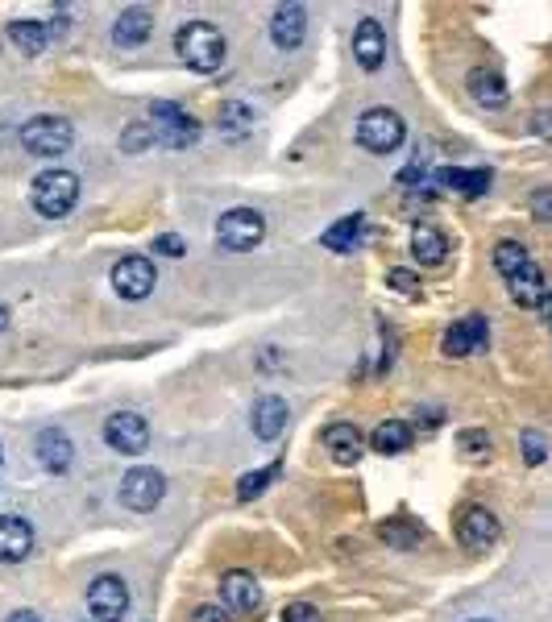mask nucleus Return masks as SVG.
<instances>
[{"label": "nucleus", "instance_id": "28", "mask_svg": "<svg viewBox=\"0 0 552 622\" xmlns=\"http://www.w3.org/2000/svg\"><path fill=\"white\" fill-rule=\"evenodd\" d=\"M9 38L21 54H42L50 42V30L42 21H9Z\"/></svg>", "mask_w": 552, "mask_h": 622}, {"label": "nucleus", "instance_id": "40", "mask_svg": "<svg viewBox=\"0 0 552 622\" xmlns=\"http://www.w3.org/2000/svg\"><path fill=\"white\" fill-rule=\"evenodd\" d=\"M5 622H42V618H38L34 610H13V614H9Z\"/></svg>", "mask_w": 552, "mask_h": 622}, {"label": "nucleus", "instance_id": "42", "mask_svg": "<svg viewBox=\"0 0 552 622\" xmlns=\"http://www.w3.org/2000/svg\"><path fill=\"white\" fill-rule=\"evenodd\" d=\"M474 622H486V618H474Z\"/></svg>", "mask_w": 552, "mask_h": 622}, {"label": "nucleus", "instance_id": "11", "mask_svg": "<svg viewBox=\"0 0 552 622\" xmlns=\"http://www.w3.org/2000/svg\"><path fill=\"white\" fill-rule=\"evenodd\" d=\"M220 598H225V610H237V614H254L262 606V585L254 573L245 569H233L220 577Z\"/></svg>", "mask_w": 552, "mask_h": 622}, {"label": "nucleus", "instance_id": "8", "mask_svg": "<svg viewBox=\"0 0 552 622\" xmlns=\"http://www.w3.org/2000/svg\"><path fill=\"white\" fill-rule=\"evenodd\" d=\"M88 610L96 622H121L129 610V589L117 573H104L88 585Z\"/></svg>", "mask_w": 552, "mask_h": 622}, {"label": "nucleus", "instance_id": "27", "mask_svg": "<svg viewBox=\"0 0 552 622\" xmlns=\"http://www.w3.org/2000/svg\"><path fill=\"white\" fill-rule=\"evenodd\" d=\"M362 229H366V220H362V212H353V216H345V220H337L333 229L324 233V245L333 249V253H349V249H357V241H362Z\"/></svg>", "mask_w": 552, "mask_h": 622}, {"label": "nucleus", "instance_id": "13", "mask_svg": "<svg viewBox=\"0 0 552 622\" xmlns=\"http://www.w3.org/2000/svg\"><path fill=\"white\" fill-rule=\"evenodd\" d=\"M457 535L469 548H490V544H499V519H494L486 506H469L457 523Z\"/></svg>", "mask_w": 552, "mask_h": 622}, {"label": "nucleus", "instance_id": "5", "mask_svg": "<svg viewBox=\"0 0 552 622\" xmlns=\"http://www.w3.org/2000/svg\"><path fill=\"white\" fill-rule=\"evenodd\" d=\"M150 133L154 141H162V146H171V150H187V146H196V137H200V125L191 112H183L179 104H154L150 108Z\"/></svg>", "mask_w": 552, "mask_h": 622}, {"label": "nucleus", "instance_id": "19", "mask_svg": "<svg viewBox=\"0 0 552 622\" xmlns=\"http://www.w3.org/2000/svg\"><path fill=\"white\" fill-rule=\"evenodd\" d=\"M30 548H34V527L30 523L17 519V515L0 519V560L17 564V560L30 556Z\"/></svg>", "mask_w": 552, "mask_h": 622}, {"label": "nucleus", "instance_id": "26", "mask_svg": "<svg viewBox=\"0 0 552 622\" xmlns=\"http://www.w3.org/2000/svg\"><path fill=\"white\" fill-rule=\"evenodd\" d=\"M440 187H449V191H461V195H482L490 187V171H457V166H445V171H436Z\"/></svg>", "mask_w": 552, "mask_h": 622}, {"label": "nucleus", "instance_id": "25", "mask_svg": "<svg viewBox=\"0 0 552 622\" xmlns=\"http://www.w3.org/2000/svg\"><path fill=\"white\" fill-rule=\"evenodd\" d=\"M469 92H474V100L482 108H503L507 104V83H503V75H494V71H474V75H469Z\"/></svg>", "mask_w": 552, "mask_h": 622}, {"label": "nucleus", "instance_id": "20", "mask_svg": "<svg viewBox=\"0 0 552 622\" xmlns=\"http://www.w3.org/2000/svg\"><path fill=\"white\" fill-rule=\"evenodd\" d=\"M154 30V17L146 5H133V9H121V17L113 21V42L117 46H142Z\"/></svg>", "mask_w": 552, "mask_h": 622}, {"label": "nucleus", "instance_id": "31", "mask_svg": "<svg viewBox=\"0 0 552 622\" xmlns=\"http://www.w3.org/2000/svg\"><path fill=\"white\" fill-rule=\"evenodd\" d=\"M279 473V465H266V469H254V473H245V482L237 486V498L241 502H250V498H258L266 486H270V477Z\"/></svg>", "mask_w": 552, "mask_h": 622}, {"label": "nucleus", "instance_id": "36", "mask_svg": "<svg viewBox=\"0 0 552 622\" xmlns=\"http://www.w3.org/2000/svg\"><path fill=\"white\" fill-rule=\"evenodd\" d=\"M154 249H158V253H167V258H183V249H187V245H183L179 233H162V237L154 241Z\"/></svg>", "mask_w": 552, "mask_h": 622}, {"label": "nucleus", "instance_id": "38", "mask_svg": "<svg viewBox=\"0 0 552 622\" xmlns=\"http://www.w3.org/2000/svg\"><path fill=\"white\" fill-rule=\"evenodd\" d=\"M532 208H536L540 220H552V191H536L532 195Z\"/></svg>", "mask_w": 552, "mask_h": 622}, {"label": "nucleus", "instance_id": "24", "mask_svg": "<svg viewBox=\"0 0 552 622\" xmlns=\"http://www.w3.org/2000/svg\"><path fill=\"white\" fill-rule=\"evenodd\" d=\"M378 535H382V544H391V548H416V544H424V527L411 519V515L382 519L378 523Z\"/></svg>", "mask_w": 552, "mask_h": 622}, {"label": "nucleus", "instance_id": "12", "mask_svg": "<svg viewBox=\"0 0 552 622\" xmlns=\"http://www.w3.org/2000/svg\"><path fill=\"white\" fill-rule=\"evenodd\" d=\"M303 34H308V9L303 5H279L270 17V38L279 50H295L303 42Z\"/></svg>", "mask_w": 552, "mask_h": 622}, {"label": "nucleus", "instance_id": "17", "mask_svg": "<svg viewBox=\"0 0 552 622\" xmlns=\"http://www.w3.org/2000/svg\"><path fill=\"white\" fill-rule=\"evenodd\" d=\"M486 345V320L482 316H465L445 332V353L449 357H469Z\"/></svg>", "mask_w": 552, "mask_h": 622}, {"label": "nucleus", "instance_id": "39", "mask_svg": "<svg viewBox=\"0 0 552 622\" xmlns=\"http://www.w3.org/2000/svg\"><path fill=\"white\" fill-rule=\"evenodd\" d=\"M536 311H540V320H544V324H552V291H544V299L536 303Z\"/></svg>", "mask_w": 552, "mask_h": 622}, {"label": "nucleus", "instance_id": "41", "mask_svg": "<svg viewBox=\"0 0 552 622\" xmlns=\"http://www.w3.org/2000/svg\"><path fill=\"white\" fill-rule=\"evenodd\" d=\"M0 461H5V448H0Z\"/></svg>", "mask_w": 552, "mask_h": 622}, {"label": "nucleus", "instance_id": "3", "mask_svg": "<svg viewBox=\"0 0 552 622\" xmlns=\"http://www.w3.org/2000/svg\"><path fill=\"white\" fill-rule=\"evenodd\" d=\"M79 204V175L75 171H42L34 179V208L46 220H63Z\"/></svg>", "mask_w": 552, "mask_h": 622}, {"label": "nucleus", "instance_id": "22", "mask_svg": "<svg viewBox=\"0 0 552 622\" xmlns=\"http://www.w3.org/2000/svg\"><path fill=\"white\" fill-rule=\"evenodd\" d=\"M507 291H511V299H515V303H523V307H536V303L544 299V270H540L536 262H528L519 274H511V278H507Z\"/></svg>", "mask_w": 552, "mask_h": 622}, {"label": "nucleus", "instance_id": "2", "mask_svg": "<svg viewBox=\"0 0 552 622\" xmlns=\"http://www.w3.org/2000/svg\"><path fill=\"white\" fill-rule=\"evenodd\" d=\"M403 137H407V125L395 108H370L357 121V146L370 154H395L403 146Z\"/></svg>", "mask_w": 552, "mask_h": 622}, {"label": "nucleus", "instance_id": "21", "mask_svg": "<svg viewBox=\"0 0 552 622\" xmlns=\"http://www.w3.org/2000/svg\"><path fill=\"white\" fill-rule=\"evenodd\" d=\"M324 444H328V457H333L337 465L362 461V432H357L353 423H333V428L324 432Z\"/></svg>", "mask_w": 552, "mask_h": 622}, {"label": "nucleus", "instance_id": "14", "mask_svg": "<svg viewBox=\"0 0 552 622\" xmlns=\"http://www.w3.org/2000/svg\"><path fill=\"white\" fill-rule=\"evenodd\" d=\"M353 54H357V63H362L366 71H378L382 67V59H386V34H382V25L374 17L357 21V30H353Z\"/></svg>", "mask_w": 552, "mask_h": 622}, {"label": "nucleus", "instance_id": "15", "mask_svg": "<svg viewBox=\"0 0 552 622\" xmlns=\"http://www.w3.org/2000/svg\"><path fill=\"white\" fill-rule=\"evenodd\" d=\"M34 452H38V461H42L50 473H67L71 461H75V448H71V440H67L63 428H42Z\"/></svg>", "mask_w": 552, "mask_h": 622}, {"label": "nucleus", "instance_id": "9", "mask_svg": "<svg viewBox=\"0 0 552 622\" xmlns=\"http://www.w3.org/2000/svg\"><path fill=\"white\" fill-rule=\"evenodd\" d=\"M104 440H108V448L125 452V457H142V452L150 448V428H146L142 415L117 411V415H108V423H104Z\"/></svg>", "mask_w": 552, "mask_h": 622}, {"label": "nucleus", "instance_id": "32", "mask_svg": "<svg viewBox=\"0 0 552 622\" xmlns=\"http://www.w3.org/2000/svg\"><path fill=\"white\" fill-rule=\"evenodd\" d=\"M146 146H154L150 125H129V129L121 133V150H125V154H142Z\"/></svg>", "mask_w": 552, "mask_h": 622}, {"label": "nucleus", "instance_id": "34", "mask_svg": "<svg viewBox=\"0 0 552 622\" xmlns=\"http://www.w3.org/2000/svg\"><path fill=\"white\" fill-rule=\"evenodd\" d=\"M386 282H391V291H399L407 299H420V282H416V274H411V270H391V274H386Z\"/></svg>", "mask_w": 552, "mask_h": 622}, {"label": "nucleus", "instance_id": "33", "mask_svg": "<svg viewBox=\"0 0 552 622\" xmlns=\"http://www.w3.org/2000/svg\"><path fill=\"white\" fill-rule=\"evenodd\" d=\"M519 452H523V461H528V465H540L548 457V440L540 432H523L519 436Z\"/></svg>", "mask_w": 552, "mask_h": 622}, {"label": "nucleus", "instance_id": "6", "mask_svg": "<svg viewBox=\"0 0 552 622\" xmlns=\"http://www.w3.org/2000/svg\"><path fill=\"white\" fill-rule=\"evenodd\" d=\"M266 237V220L254 212V208H229L225 216L216 220V241L233 249V253H250L258 249Z\"/></svg>", "mask_w": 552, "mask_h": 622}, {"label": "nucleus", "instance_id": "7", "mask_svg": "<svg viewBox=\"0 0 552 622\" xmlns=\"http://www.w3.org/2000/svg\"><path fill=\"white\" fill-rule=\"evenodd\" d=\"M121 502L129 506V511H137V515H146V511H154V506L162 502V494H167V477H162L158 469H129L125 477H121Z\"/></svg>", "mask_w": 552, "mask_h": 622}, {"label": "nucleus", "instance_id": "35", "mask_svg": "<svg viewBox=\"0 0 552 622\" xmlns=\"http://www.w3.org/2000/svg\"><path fill=\"white\" fill-rule=\"evenodd\" d=\"M283 622H324V614L312 606V602H291L283 610Z\"/></svg>", "mask_w": 552, "mask_h": 622}, {"label": "nucleus", "instance_id": "30", "mask_svg": "<svg viewBox=\"0 0 552 622\" xmlns=\"http://www.w3.org/2000/svg\"><path fill=\"white\" fill-rule=\"evenodd\" d=\"M457 448H461L465 461H486L490 457V436L482 428H469V432L457 436Z\"/></svg>", "mask_w": 552, "mask_h": 622}, {"label": "nucleus", "instance_id": "4", "mask_svg": "<svg viewBox=\"0 0 552 622\" xmlns=\"http://www.w3.org/2000/svg\"><path fill=\"white\" fill-rule=\"evenodd\" d=\"M21 146L38 158H59L75 146V125L63 117H34L21 125Z\"/></svg>", "mask_w": 552, "mask_h": 622}, {"label": "nucleus", "instance_id": "16", "mask_svg": "<svg viewBox=\"0 0 552 622\" xmlns=\"http://www.w3.org/2000/svg\"><path fill=\"white\" fill-rule=\"evenodd\" d=\"M411 258H416L420 266H440L449 258V237L436 229V224H416L411 229Z\"/></svg>", "mask_w": 552, "mask_h": 622}, {"label": "nucleus", "instance_id": "29", "mask_svg": "<svg viewBox=\"0 0 552 622\" xmlns=\"http://www.w3.org/2000/svg\"><path fill=\"white\" fill-rule=\"evenodd\" d=\"M528 262H532V258H528V249H523L519 241H499V245H494V270H499L503 278L519 274Z\"/></svg>", "mask_w": 552, "mask_h": 622}, {"label": "nucleus", "instance_id": "23", "mask_svg": "<svg viewBox=\"0 0 552 622\" xmlns=\"http://www.w3.org/2000/svg\"><path fill=\"white\" fill-rule=\"evenodd\" d=\"M370 444L382 452V457H399V452L411 448V423H403V419H382L378 428H374V436H370Z\"/></svg>", "mask_w": 552, "mask_h": 622}, {"label": "nucleus", "instance_id": "18", "mask_svg": "<svg viewBox=\"0 0 552 622\" xmlns=\"http://www.w3.org/2000/svg\"><path fill=\"white\" fill-rule=\"evenodd\" d=\"M287 419H291V411H287V403L279 399V394H266V399H258L254 403V436L258 440H279L283 436V428H287Z\"/></svg>", "mask_w": 552, "mask_h": 622}, {"label": "nucleus", "instance_id": "37", "mask_svg": "<svg viewBox=\"0 0 552 622\" xmlns=\"http://www.w3.org/2000/svg\"><path fill=\"white\" fill-rule=\"evenodd\" d=\"M191 622H233L225 606H196V614H191Z\"/></svg>", "mask_w": 552, "mask_h": 622}, {"label": "nucleus", "instance_id": "10", "mask_svg": "<svg viewBox=\"0 0 552 622\" xmlns=\"http://www.w3.org/2000/svg\"><path fill=\"white\" fill-rule=\"evenodd\" d=\"M154 282H158L154 262L142 258V253H129V258H121L113 266V287H117L121 299H146L154 291Z\"/></svg>", "mask_w": 552, "mask_h": 622}, {"label": "nucleus", "instance_id": "1", "mask_svg": "<svg viewBox=\"0 0 552 622\" xmlns=\"http://www.w3.org/2000/svg\"><path fill=\"white\" fill-rule=\"evenodd\" d=\"M175 50L191 71L208 75V71H216L220 63H225V34H220L212 21H187L175 34Z\"/></svg>", "mask_w": 552, "mask_h": 622}]
</instances>
